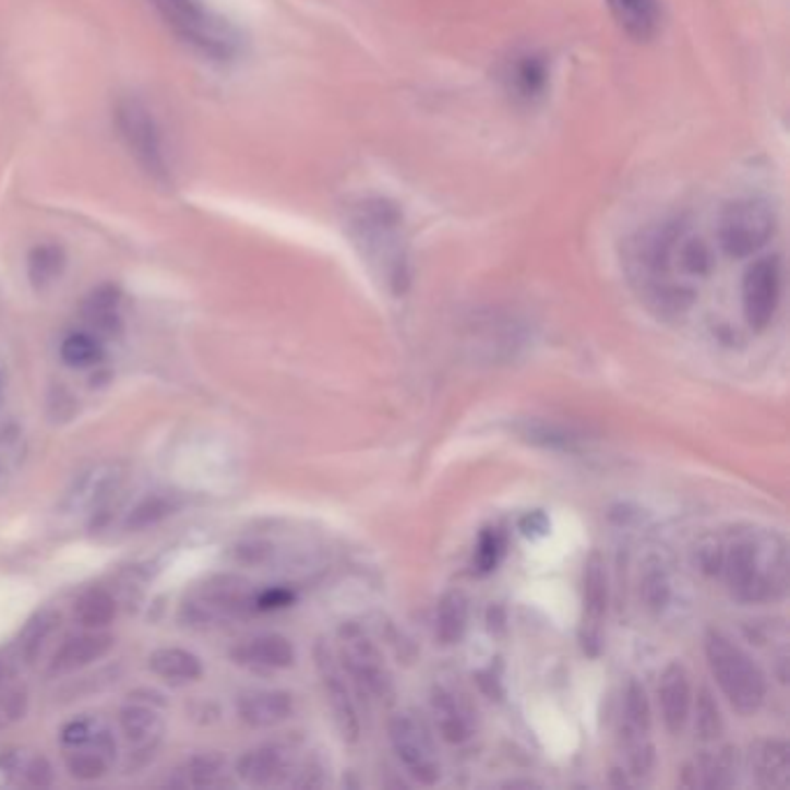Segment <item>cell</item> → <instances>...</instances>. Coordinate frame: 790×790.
I'll return each instance as SVG.
<instances>
[{
	"label": "cell",
	"instance_id": "484cf974",
	"mask_svg": "<svg viewBox=\"0 0 790 790\" xmlns=\"http://www.w3.org/2000/svg\"><path fill=\"white\" fill-rule=\"evenodd\" d=\"M117 466H98L88 471L86 476L80 478V482L74 484V489L70 492V501L74 507H84V505H96L100 503L105 496H109L111 487H117Z\"/></svg>",
	"mask_w": 790,
	"mask_h": 790
},
{
	"label": "cell",
	"instance_id": "7a4b0ae2",
	"mask_svg": "<svg viewBox=\"0 0 790 790\" xmlns=\"http://www.w3.org/2000/svg\"><path fill=\"white\" fill-rule=\"evenodd\" d=\"M705 656L714 682L721 689L730 707L742 717L756 714L767 698V680L754 658L730 635L717 629L707 631L705 635Z\"/></svg>",
	"mask_w": 790,
	"mask_h": 790
},
{
	"label": "cell",
	"instance_id": "8fae6325",
	"mask_svg": "<svg viewBox=\"0 0 790 790\" xmlns=\"http://www.w3.org/2000/svg\"><path fill=\"white\" fill-rule=\"evenodd\" d=\"M608 606H610V585L606 561L594 552L582 573V614H579V647L587 656L598 658L606 647L608 629Z\"/></svg>",
	"mask_w": 790,
	"mask_h": 790
},
{
	"label": "cell",
	"instance_id": "ab89813d",
	"mask_svg": "<svg viewBox=\"0 0 790 790\" xmlns=\"http://www.w3.org/2000/svg\"><path fill=\"white\" fill-rule=\"evenodd\" d=\"M290 603H292V594L290 591L272 589V591H265L255 600V608L258 610H276V608H286Z\"/></svg>",
	"mask_w": 790,
	"mask_h": 790
},
{
	"label": "cell",
	"instance_id": "836d02e7",
	"mask_svg": "<svg viewBox=\"0 0 790 790\" xmlns=\"http://www.w3.org/2000/svg\"><path fill=\"white\" fill-rule=\"evenodd\" d=\"M643 598L651 612H661L670 600V582L661 566H651L643 577Z\"/></svg>",
	"mask_w": 790,
	"mask_h": 790
},
{
	"label": "cell",
	"instance_id": "ac0fdd59",
	"mask_svg": "<svg viewBox=\"0 0 790 790\" xmlns=\"http://www.w3.org/2000/svg\"><path fill=\"white\" fill-rule=\"evenodd\" d=\"M290 754L284 746H258L243 754L237 763V775L249 786H276L292 773Z\"/></svg>",
	"mask_w": 790,
	"mask_h": 790
},
{
	"label": "cell",
	"instance_id": "7c38bea8",
	"mask_svg": "<svg viewBox=\"0 0 790 790\" xmlns=\"http://www.w3.org/2000/svg\"><path fill=\"white\" fill-rule=\"evenodd\" d=\"M313 658H315V670L320 677V684H323L327 705L332 709V719L342 732V738L346 742H357L360 740V714H357V703H355V691L348 682V674L342 668V661H338L336 651L320 639L313 649Z\"/></svg>",
	"mask_w": 790,
	"mask_h": 790
},
{
	"label": "cell",
	"instance_id": "2e32d148",
	"mask_svg": "<svg viewBox=\"0 0 790 790\" xmlns=\"http://www.w3.org/2000/svg\"><path fill=\"white\" fill-rule=\"evenodd\" d=\"M751 777L769 790H783L790 783V746L786 740H758L749 751Z\"/></svg>",
	"mask_w": 790,
	"mask_h": 790
},
{
	"label": "cell",
	"instance_id": "d6a6232c",
	"mask_svg": "<svg viewBox=\"0 0 790 790\" xmlns=\"http://www.w3.org/2000/svg\"><path fill=\"white\" fill-rule=\"evenodd\" d=\"M56 622H59V617H56L49 610L40 612L35 619H31L28 626L22 633V643H19V645H22V654L26 656V661H33L35 654L40 651L43 643L49 637V633L53 631Z\"/></svg>",
	"mask_w": 790,
	"mask_h": 790
},
{
	"label": "cell",
	"instance_id": "52a82bcc",
	"mask_svg": "<svg viewBox=\"0 0 790 790\" xmlns=\"http://www.w3.org/2000/svg\"><path fill=\"white\" fill-rule=\"evenodd\" d=\"M115 123L130 156L140 163L144 172L156 181H167L165 146L152 109L137 98H121L115 107Z\"/></svg>",
	"mask_w": 790,
	"mask_h": 790
},
{
	"label": "cell",
	"instance_id": "d6986e66",
	"mask_svg": "<svg viewBox=\"0 0 790 790\" xmlns=\"http://www.w3.org/2000/svg\"><path fill=\"white\" fill-rule=\"evenodd\" d=\"M232 658L241 666L258 670H286L295 666V647L288 637L267 633L241 643L232 651Z\"/></svg>",
	"mask_w": 790,
	"mask_h": 790
},
{
	"label": "cell",
	"instance_id": "60d3db41",
	"mask_svg": "<svg viewBox=\"0 0 790 790\" xmlns=\"http://www.w3.org/2000/svg\"><path fill=\"white\" fill-rule=\"evenodd\" d=\"M519 526H522L524 536H529V538H538V536H544V534L550 531V522H548V517H544L540 511L526 515Z\"/></svg>",
	"mask_w": 790,
	"mask_h": 790
},
{
	"label": "cell",
	"instance_id": "30bf717a",
	"mask_svg": "<svg viewBox=\"0 0 790 790\" xmlns=\"http://www.w3.org/2000/svg\"><path fill=\"white\" fill-rule=\"evenodd\" d=\"M783 288V265L779 255H761L744 272L742 278V313L746 325L763 332L773 323Z\"/></svg>",
	"mask_w": 790,
	"mask_h": 790
},
{
	"label": "cell",
	"instance_id": "e575fe53",
	"mask_svg": "<svg viewBox=\"0 0 790 790\" xmlns=\"http://www.w3.org/2000/svg\"><path fill=\"white\" fill-rule=\"evenodd\" d=\"M501 554H503V538L494 529H484L476 548V571L480 575L492 573L499 566Z\"/></svg>",
	"mask_w": 790,
	"mask_h": 790
},
{
	"label": "cell",
	"instance_id": "e0dca14e",
	"mask_svg": "<svg viewBox=\"0 0 790 790\" xmlns=\"http://www.w3.org/2000/svg\"><path fill=\"white\" fill-rule=\"evenodd\" d=\"M684 783L691 788H730L740 777V756L735 746L705 751L686 767Z\"/></svg>",
	"mask_w": 790,
	"mask_h": 790
},
{
	"label": "cell",
	"instance_id": "d590c367",
	"mask_svg": "<svg viewBox=\"0 0 790 790\" xmlns=\"http://www.w3.org/2000/svg\"><path fill=\"white\" fill-rule=\"evenodd\" d=\"M515 84L519 86V91H522V96H526V98H529L531 96V93H534V96H536V93L542 88V84H544V70H542V65L534 59H529V61H524L519 68H517V72H515Z\"/></svg>",
	"mask_w": 790,
	"mask_h": 790
},
{
	"label": "cell",
	"instance_id": "4dcf8cb0",
	"mask_svg": "<svg viewBox=\"0 0 790 790\" xmlns=\"http://www.w3.org/2000/svg\"><path fill=\"white\" fill-rule=\"evenodd\" d=\"M223 773H225V761L220 756L202 754V756L188 761L181 775H183V786L204 788V786L218 783Z\"/></svg>",
	"mask_w": 790,
	"mask_h": 790
},
{
	"label": "cell",
	"instance_id": "44dd1931",
	"mask_svg": "<svg viewBox=\"0 0 790 790\" xmlns=\"http://www.w3.org/2000/svg\"><path fill=\"white\" fill-rule=\"evenodd\" d=\"M111 645H115V637L96 633V635H77L70 637L68 643L56 651L49 672L51 674H68L74 670H82L91 663L100 661L103 656L109 654Z\"/></svg>",
	"mask_w": 790,
	"mask_h": 790
},
{
	"label": "cell",
	"instance_id": "4fadbf2b",
	"mask_svg": "<svg viewBox=\"0 0 790 790\" xmlns=\"http://www.w3.org/2000/svg\"><path fill=\"white\" fill-rule=\"evenodd\" d=\"M658 707L670 735H682L693 709L691 674L684 663L672 661L663 668L658 680Z\"/></svg>",
	"mask_w": 790,
	"mask_h": 790
},
{
	"label": "cell",
	"instance_id": "f1b7e54d",
	"mask_svg": "<svg viewBox=\"0 0 790 790\" xmlns=\"http://www.w3.org/2000/svg\"><path fill=\"white\" fill-rule=\"evenodd\" d=\"M695 732L703 742H717L723 735L721 709L709 689H701L695 701Z\"/></svg>",
	"mask_w": 790,
	"mask_h": 790
},
{
	"label": "cell",
	"instance_id": "4316f807",
	"mask_svg": "<svg viewBox=\"0 0 790 790\" xmlns=\"http://www.w3.org/2000/svg\"><path fill=\"white\" fill-rule=\"evenodd\" d=\"M74 617L86 629H103L117 617V600L105 589H88L74 606Z\"/></svg>",
	"mask_w": 790,
	"mask_h": 790
},
{
	"label": "cell",
	"instance_id": "603a6c76",
	"mask_svg": "<svg viewBox=\"0 0 790 790\" xmlns=\"http://www.w3.org/2000/svg\"><path fill=\"white\" fill-rule=\"evenodd\" d=\"M148 668L169 684L198 682L202 677L200 658L193 651H185L179 647L156 649L152 656H148Z\"/></svg>",
	"mask_w": 790,
	"mask_h": 790
},
{
	"label": "cell",
	"instance_id": "9a60e30c",
	"mask_svg": "<svg viewBox=\"0 0 790 790\" xmlns=\"http://www.w3.org/2000/svg\"><path fill=\"white\" fill-rule=\"evenodd\" d=\"M295 701L288 691H247L239 695L237 714L249 728L265 730L288 721Z\"/></svg>",
	"mask_w": 790,
	"mask_h": 790
},
{
	"label": "cell",
	"instance_id": "cb8c5ba5",
	"mask_svg": "<svg viewBox=\"0 0 790 790\" xmlns=\"http://www.w3.org/2000/svg\"><path fill=\"white\" fill-rule=\"evenodd\" d=\"M119 723L128 742H133L135 746H148L152 742H158L165 730L158 711L146 705H130L121 709Z\"/></svg>",
	"mask_w": 790,
	"mask_h": 790
},
{
	"label": "cell",
	"instance_id": "3957f363",
	"mask_svg": "<svg viewBox=\"0 0 790 790\" xmlns=\"http://www.w3.org/2000/svg\"><path fill=\"white\" fill-rule=\"evenodd\" d=\"M338 661L348 674V682L357 695L369 701L387 703L394 695V680L385 663V656L360 624H344L338 629Z\"/></svg>",
	"mask_w": 790,
	"mask_h": 790
},
{
	"label": "cell",
	"instance_id": "5bb4252c",
	"mask_svg": "<svg viewBox=\"0 0 790 790\" xmlns=\"http://www.w3.org/2000/svg\"><path fill=\"white\" fill-rule=\"evenodd\" d=\"M429 707L439 735L447 744H464L474 738V728H476L474 709L468 707V703L457 691L436 684L431 689Z\"/></svg>",
	"mask_w": 790,
	"mask_h": 790
},
{
	"label": "cell",
	"instance_id": "7402d4cb",
	"mask_svg": "<svg viewBox=\"0 0 790 790\" xmlns=\"http://www.w3.org/2000/svg\"><path fill=\"white\" fill-rule=\"evenodd\" d=\"M468 629V598L464 591L453 589L443 594L434 617V637L443 647L459 645Z\"/></svg>",
	"mask_w": 790,
	"mask_h": 790
},
{
	"label": "cell",
	"instance_id": "f35d334b",
	"mask_svg": "<svg viewBox=\"0 0 790 790\" xmlns=\"http://www.w3.org/2000/svg\"><path fill=\"white\" fill-rule=\"evenodd\" d=\"M24 775L33 786H49L53 779V769L49 765L47 758L35 756L33 761H28V765L24 767Z\"/></svg>",
	"mask_w": 790,
	"mask_h": 790
},
{
	"label": "cell",
	"instance_id": "8992f818",
	"mask_svg": "<svg viewBox=\"0 0 790 790\" xmlns=\"http://www.w3.org/2000/svg\"><path fill=\"white\" fill-rule=\"evenodd\" d=\"M619 751L626 761L629 773L633 777H647L656 763V749L651 738V707L645 686L637 680H631L624 689L622 711L617 723Z\"/></svg>",
	"mask_w": 790,
	"mask_h": 790
},
{
	"label": "cell",
	"instance_id": "5b68a950",
	"mask_svg": "<svg viewBox=\"0 0 790 790\" xmlns=\"http://www.w3.org/2000/svg\"><path fill=\"white\" fill-rule=\"evenodd\" d=\"M355 235L369 255L379 258L390 278H402V214L385 200H364L355 210Z\"/></svg>",
	"mask_w": 790,
	"mask_h": 790
},
{
	"label": "cell",
	"instance_id": "277c9868",
	"mask_svg": "<svg viewBox=\"0 0 790 790\" xmlns=\"http://www.w3.org/2000/svg\"><path fill=\"white\" fill-rule=\"evenodd\" d=\"M777 232L773 206L756 198L732 200L717 214L719 247L730 258H751L761 253Z\"/></svg>",
	"mask_w": 790,
	"mask_h": 790
},
{
	"label": "cell",
	"instance_id": "8d00e7d4",
	"mask_svg": "<svg viewBox=\"0 0 790 790\" xmlns=\"http://www.w3.org/2000/svg\"><path fill=\"white\" fill-rule=\"evenodd\" d=\"M28 709V698L24 691H10L3 695V703H0V728L24 719Z\"/></svg>",
	"mask_w": 790,
	"mask_h": 790
},
{
	"label": "cell",
	"instance_id": "9c48e42d",
	"mask_svg": "<svg viewBox=\"0 0 790 790\" xmlns=\"http://www.w3.org/2000/svg\"><path fill=\"white\" fill-rule=\"evenodd\" d=\"M152 5L185 43L195 45L204 53L225 59L235 51L230 28L223 26L220 19L202 5V0H152Z\"/></svg>",
	"mask_w": 790,
	"mask_h": 790
},
{
	"label": "cell",
	"instance_id": "ffe728a7",
	"mask_svg": "<svg viewBox=\"0 0 790 790\" xmlns=\"http://www.w3.org/2000/svg\"><path fill=\"white\" fill-rule=\"evenodd\" d=\"M617 24L637 43H647L661 26V5L658 0H608Z\"/></svg>",
	"mask_w": 790,
	"mask_h": 790
},
{
	"label": "cell",
	"instance_id": "ba28073f",
	"mask_svg": "<svg viewBox=\"0 0 790 790\" xmlns=\"http://www.w3.org/2000/svg\"><path fill=\"white\" fill-rule=\"evenodd\" d=\"M390 744L406 773L422 786H434L441 779V756L429 726L416 711L394 714L387 723Z\"/></svg>",
	"mask_w": 790,
	"mask_h": 790
},
{
	"label": "cell",
	"instance_id": "74e56055",
	"mask_svg": "<svg viewBox=\"0 0 790 790\" xmlns=\"http://www.w3.org/2000/svg\"><path fill=\"white\" fill-rule=\"evenodd\" d=\"M98 732H100V730L93 728L91 721H72V723H68V726L63 728L61 740H63L65 746L80 749V746H86V744H91L93 740H96Z\"/></svg>",
	"mask_w": 790,
	"mask_h": 790
},
{
	"label": "cell",
	"instance_id": "d4e9b609",
	"mask_svg": "<svg viewBox=\"0 0 790 790\" xmlns=\"http://www.w3.org/2000/svg\"><path fill=\"white\" fill-rule=\"evenodd\" d=\"M65 270V251L59 243H40L28 253V280L35 290L49 288Z\"/></svg>",
	"mask_w": 790,
	"mask_h": 790
},
{
	"label": "cell",
	"instance_id": "83f0119b",
	"mask_svg": "<svg viewBox=\"0 0 790 790\" xmlns=\"http://www.w3.org/2000/svg\"><path fill=\"white\" fill-rule=\"evenodd\" d=\"M179 505L181 501L177 499V494H152L133 507L125 526L133 531L148 529V526L158 524L160 519L175 515V511H179Z\"/></svg>",
	"mask_w": 790,
	"mask_h": 790
},
{
	"label": "cell",
	"instance_id": "b9f144b4",
	"mask_svg": "<svg viewBox=\"0 0 790 790\" xmlns=\"http://www.w3.org/2000/svg\"><path fill=\"white\" fill-rule=\"evenodd\" d=\"M0 680H3V666H0Z\"/></svg>",
	"mask_w": 790,
	"mask_h": 790
},
{
	"label": "cell",
	"instance_id": "1f68e13d",
	"mask_svg": "<svg viewBox=\"0 0 790 790\" xmlns=\"http://www.w3.org/2000/svg\"><path fill=\"white\" fill-rule=\"evenodd\" d=\"M121 297H123V290L115 284H103L98 288H93L88 292V297L84 299L82 304V315L88 323V320H96L100 315H109V313H117L119 304H121Z\"/></svg>",
	"mask_w": 790,
	"mask_h": 790
},
{
	"label": "cell",
	"instance_id": "6da1fadb",
	"mask_svg": "<svg viewBox=\"0 0 790 790\" xmlns=\"http://www.w3.org/2000/svg\"><path fill=\"white\" fill-rule=\"evenodd\" d=\"M719 575L738 603H777L788 594V544L783 536L761 526H740L721 540Z\"/></svg>",
	"mask_w": 790,
	"mask_h": 790
},
{
	"label": "cell",
	"instance_id": "f546056e",
	"mask_svg": "<svg viewBox=\"0 0 790 790\" xmlns=\"http://www.w3.org/2000/svg\"><path fill=\"white\" fill-rule=\"evenodd\" d=\"M61 360L68 367H93L103 360V346L93 334H70L61 346Z\"/></svg>",
	"mask_w": 790,
	"mask_h": 790
}]
</instances>
